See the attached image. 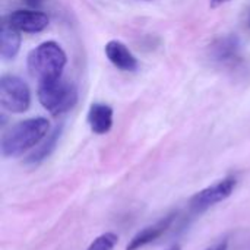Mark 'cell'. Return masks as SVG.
Here are the masks:
<instances>
[{
    "label": "cell",
    "mask_w": 250,
    "mask_h": 250,
    "mask_svg": "<svg viewBox=\"0 0 250 250\" xmlns=\"http://www.w3.org/2000/svg\"><path fill=\"white\" fill-rule=\"evenodd\" d=\"M245 26L248 28L250 31V7L248 9V12H246V18H245Z\"/></svg>",
    "instance_id": "cell-16"
},
{
    "label": "cell",
    "mask_w": 250,
    "mask_h": 250,
    "mask_svg": "<svg viewBox=\"0 0 250 250\" xmlns=\"http://www.w3.org/2000/svg\"><path fill=\"white\" fill-rule=\"evenodd\" d=\"M119 237L114 233H104L97 237L86 250H114Z\"/></svg>",
    "instance_id": "cell-13"
},
{
    "label": "cell",
    "mask_w": 250,
    "mask_h": 250,
    "mask_svg": "<svg viewBox=\"0 0 250 250\" xmlns=\"http://www.w3.org/2000/svg\"><path fill=\"white\" fill-rule=\"evenodd\" d=\"M209 56L220 64H231L240 59V40L237 35H224L209 45Z\"/></svg>",
    "instance_id": "cell-7"
},
{
    "label": "cell",
    "mask_w": 250,
    "mask_h": 250,
    "mask_svg": "<svg viewBox=\"0 0 250 250\" xmlns=\"http://www.w3.org/2000/svg\"><path fill=\"white\" fill-rule=\"evenodd\" d=\"M174 217H176V214H170V215L164 217L163 220H160L158 223L141 230L129 242V245L126 246V250H138L144 248V246H146V245H149V243H152V242H155L157 239H160L171 227V224L174 221Z\"/></svg>",
    "instance_id": "cell-9"
},
{
    "label": "cell",
    "mask_w": 250,
    "mask_h": 250,
    "mask_svg": "<svg viewBox=\"0 0 250 250\" xmlns=\"http://www.w3.org/2000/svg\"><path fill=\"white\" fill-rule=\"evenodd\" d=\"M236 185H237V180L234 177H226V179L202 189L201 192L193 195V198L189 201L190 211L204 212L208 208L226 201L234 192Z\"/></svg>",
    "instance_id": "cell-5"
},
{
    "label": "cell",
    "mask_w": 250,
    "mask_h": 250,
    "mask_svg": "<svg viewBox=\"0 0 250 250\" xmlns=\"http://www.w3.org/2000/svg\"><path fill=\"white\" fill-rule=\"evenodd\" d=\"M37 95L41 105L51 116H62L72 110L78 103L76 86L63 78L40 82Z\"/></svg>",
    "instance_id": "cell-3"
},
{
    "label": "cell",
    "mask_w": 250,
    "mask_h": 250,
    "mask_svg": "<svg viewBox=\"0 0 250 250\" xmlns=\"http://www.w3.org/2000/svg\"><path fill=\"white\" fill-rule=\"evenodd\" d=\"M227 248H229V243L224 240V242H220V243L214 245L212 248H209V249L207 250H227Z\"/></svg>",
    "instance_id": "cell-14"
},
{
    "label": "cell",
    "mask_w": 250,
    "mask_h": 250,
    "mask_svg": "<svg viewBox=\"0 0 250 250\" xmlns=\"http://www.w3.org/2000/svg\"><path fill=\"white\" fill-rule=\"evenodd\" d=\"M227 1H230V0H209V4H211V7H218V6H223Z\"/></svg>",
    "instance_id": "cell-15"
},
{
    "label": "cell",
    "mask_w": 250,
    "mask_h": 250,
    "mask_svg": "<svg viewBox=\"0 0 250 250\" xmlns=\"http://www.w3.org/2000/svg\"><path fill=\"white\" fill-rule=\"evenodd\" d=\"M62 130H63V126H62V125L57 126V127H56V129L42 141V144L38 145V146L26 157L25 163H26V164H31V166H37V164L42 163L44 160H47V158L53 154V151L56 149L57 142H59L60 135H62Z\"/></svg>",
    "instance_id": "cell-12"
},
{
    "label": "cell",
    "mask_w": 250,
    "mask_h": 250,
    "mask_svg": "<svg viewBox=\"0 0 250 250\" xmlns=\"http://www.w3.org/2000/svg\"><path fill=\"white\" fill-rule=\"evenodd\" d=\"M19 48H21L19 31L13 28L7 21H4L0 29V56L4 60H12L19 53Z\"/></svg>",
    "instance_id": "cell-11"
},
{
    "label": "cell",
    "mask_w": 250,
    "mask_h": 250,
    "mask_svg": "<svg viewBox=\"0 0 250 250\" xmlns=\"http://www.w3.org/2000/svg\"><path fill=\"white\" fill-rule=\"evenodd\" d=\"M0 104L10 113H23L31 105V91L28 85L16 75H3L0 78Z\"/></svg>",
    "instance_id": "cell-4"
},
{
    "label": "cell",
    "mask_w": 250,
    "mask_h": 250,
    "mask_svg": "<svg viewBox=\"0 0 250 250\" xmlns=\"http://www.w3.org/2000/svg\"><path fill=\"white\" fill-rule=\"evenodd\" d=\"M7 22L13 28H16L18 31L35 34V32L44 31L48 26L50 19L44 12L19 9V10H15L9 15Z\"/></svg>",
    "instance_id": "cell-6"
},
{
    "label": "cell",
    "mask_w": 250,
    "mask_h": 250,
    "mask_svg": "<svg viewBox=\"0 0 250 250\" xmlns=\"http://www.w3.org/2000/svg\"><path fill=\"white\" fill-rule=\"evenodd\" d=\"M50 122L44 117L26 119L12 126L1 138L3 157L13 158L37 146L48 133Z\"/></svg>",
    "instance_id": "cell-1"
},
{
    "label": "cell",
    "mask_w": 250,
    "mask_h": 250,
    "mask_svg": "<svg viewBox=\"0 0 250 250\" xmlns=\"http://www.w3.org/2000/svg\"><path fill=\"white\" fill-rule=\"evenodd\" d=\"M88 123L94 133H108L113 127V108L103 103H94L88 111Z\"/></svg>",
    "instance_id": "cell-10"
},
{
    "label": "cell",
    "mask_w": 250,
    "mask_h": 250,
    "mask_svg": "<svg viewBox=\"0 0 250 250\" xmlns=\"http://www.w3.org/2000/svg\"><path fill=\"white\" fill-rule=\"evenodd\" d=\"M67 63L64 50L54 41H47L35 47L26 59L28 70L32 78L40 82L62 78L63 69Z\"/></svg>",
    "instance_id": "cell-2"
},
{
    "label": "cell",
    "mask_w": 250,
    "mask_h": 250,
    "mask_svg": "<svg viewBox=\"0 0 250 250\" xmlns=\"http://www.w3.org/2000/svg\"><path fill=\"white\" fill-rule=\"evenodd\" d=\"M168 250H180V246H173L171 249H168Z\"/></svg>",
    "instance_id": "cell-17"
},
{
    "label": "cell",
    "mask_w": 250,
    "mask_h": 250,
    "mask_svg": "<svg viewBox=\"0 0 250 250\" xmlns=\"http://www.w3.org/2000/svg\"><path fill=\"white\" fill-rule=\"evenodd\" d=\"M107 59L123 72H135L138 69V60L132 54V51L122 41L111 40L104 47Z\"/></svg>",
    "instance_id": "cell-8"
}]
</instances>
